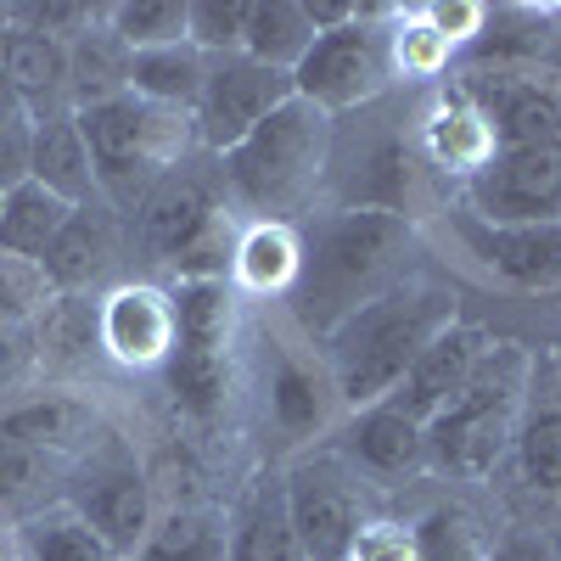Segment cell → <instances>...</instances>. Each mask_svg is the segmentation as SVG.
Wrapping results in <instances>:
<instances>
[{"label": "cell", "mask_w": 561, "mask_h": 561, "mask_svg": "<svg viewBox=\"0 0 561 561\" xmlns=\"http://www.w3.org/2000/svg\"><path fill=\"white\" fill-rule=\"evenodd\" d=\"M415 242V230L404 208H343L332 219H320L304 242L298 280H293V320L309 343H325L348 314L365 304H377L404 280V253Z\"/></svg>", "instance_id": "cell-1"}, {"label": "cell", "mask_w": 561, "mask_h": 561, "mask_svg": "<svg viewBox=\"0 0 561 561\" xmlns=\"http://www.w3.org/2000/svg\"><path fill=\"white\" fill-rule=\"evenodd\" d=\"M449 320H455V298L427 287V280H399L393 293H382L377 304L348 314L337 332L320 343L337 404H348V410L388 404L393 388L404 382V370L415 365V354L427 348Z\"/></svg>", "instance_id": "cell-2"}, {"label": "cell", "mask_w": 561, "mask_h": 561, "mask_svg": "<svg viewBox=\"0 0 561 561\" xmlns=\"http://www.w3.org/2000/svg\"><path fill=\"white\" fill-rule=\"evenodd\" d=\"M325 158H332V113L293 96L242 147L225 152V192L253 214V225H287L314 197Z\"/></svg>", "instance_id": "cell-3"}, {"label": "cell", "mask_w": 561, "mask_h": 561, "mask_svg": "<svg viewBox=\"0 0 561 561\" xmlns=\"http://www.w3.org/2000/svg\"><path fill=\"white\" fill-rule=\"evenodd\" d=\"M73 118L84 129L90 163H96V203H107L113 214H129V219L147 208V197L197 147L192 113H169L140 96H118L107 107H90Z\"/></svg>", "instance_id": "cell-4"}, {"label": "cell", "mask_w": 561, "mask_h": 561, "mask_svg": "<svg viewBox=\"0 0 561 561\" xmlns=\"http://www.w3.org/2000/svg\"><path fill=\"white\" fill-rule=\"evenodd\" d=\"M523 388H528V354L517 343L489 348L478 365V377L466 382V393L427 421V455L438 472L478 483L505 460V449L517 444L523 427Z\"/></svg>", "instance_id": "cell-5"}, {"label": "cell", "mask_w": 561, "mask_h": 561, "mask_svg": "<svg viewBox=\"0 0 561 561\" xmlns=\"http://www.w3.org/2000/svg\"><path fill=\"white\" fill-rule=\"evenodd\" d=\"M377 18H388V7H359L354 23L314 34L309 57L293 68V90L304 102H314L320 113H343L377 102L393 84V28H382Z\"/></svg>", "instance_id": "cell-6"}, {"label": "cell", "mask_w": 561, "mask_h": 561, "mask_svg": "<svg viewBox=\"0 0 561 561\" xmlns=\"http://www.w3.org/2000/svg\"><path fill=\"white\" fill-rule=\"evenodd\" d=\"M68 505L102 534V545L118 561H135L140 545H147V534H152V523H158V500H152V483H147V466H140L113 433L73 466Z\"/></svg>", "instance_id": "cell-7"}, {"label": "cell", "mask_w": 561, "mask_h": 561, "mask_svg": "<svg viewBox=\"0 0 561 561\" xmlns=\"http://www.w3.org/2000/svg\"><path fill=\"white\" fill-rule=\"evenodd\" d=\"M287 517L298 528V545L309 561H348L359 534L370 528L359 472L343 455H304L287 478Z\"/></svg>", "instance_id": "cell-8"}, {"label": "cell", "mask_w": 561, "mask_h": 561, "mask_svg": "<svg viewBox=\"0 0 561 561\" xmlns=\"http://www.w3.org/2000/svg\"><path fill=\"white\" fill-rule=\"evenodd\" d=\"M298 96L293 90V73H280V68H264L242 51H230V57H208V79H203V96H197V147L208 152H230V147H242V140L275 113V107H287Z\"/></svg>", "instance_id": "cell-9"}, {"label": "cell", "mask_w": 561, "mask_h": 561, "mask_svg": "<svg viewBox=\"0 0 561 561\" xmlns=\"http://www.w3.org/2000/svg\"><path fill=\"white\" fill-rule=\"evenodd\" d=\"M466 214L489 225H561V158L494 152L466 174Z\"/></svg>", "instance_id": "cell-10"}, {"label": "cell", "mask_w": 561, "mask_h": 561, "mask_svg": "<svg viewBox=\"0 0 561 561\" xmlns=\"http://www.w3.org/2000/svg\"><path fill=\"white\" fill-rule=\"evenodd\" d=\"M460 96L489 118L494 152H545V158H561V96L545 90L539 79H523V73H494L489 79V73H478Z\"/></svg>", "instance_id": "cell-11"}, {"label": "cell", "mask_w": 561, "mask_h": 561, "mask_svg": "<svg viewBox=\"0 0 561 561\" xmlns=\"http://www.w3.org/2000/svg\"><path fill=\"white\" fill-rule=\"evenodd\" d=\"M102 359L124 370H163L174 354V298L152 280H124L96 304Z\"/></svg>", "instance_id": "cell-12"}, {"label": "cell", "mask_w": 561, "mask_h": 561, "mask_svg": "<svg viewBox=\"0 0 561 561\" xmlns=\"http://www.w3.org/2000/svg\"><path fill=\"white\" fill-rule=\"evenodd\" d=\"M489 348H494V343H489V332H483L478 320H449L444 332L415 354V365L404 370V382L393 388L388 404L427 427L438 410H449V404L466 393V382L478 377V365L489 359Z\"/></svg>", "instance_id": "cell-13"}, {"label": "cell", "mask_w": 561, "mask_h": 561, "mask_svg": "<svg viewBox=\"0 0 561 561\" xmlns=\"http://www.w3.org/2000/svg\"><path fill=\"white\" fill-rule=\"evenodd\" d=\"M466 253L483 270H494L500 280L523 293H556L561 287V225H489L478 214L455 219Z\"/></svg>", "instance_id": "cell-14"}, {"label": "cell", "mask_w": 561, "mask_h": 561, "mask_svg": "<svg viewBox=\"0 0 561 561\" xmlns=\"http://www.w3.org/2000/svg\"><path fill=\"white\" fill-rule=\"evenodd\" d=\"M0 433L79 466L107 438V415L84 393H34V399H18V404L0 410Z\"/></svg>", "instance_id": "cell-15"}, {"label": "cell", "mask_w": 561, "mask_h": 561, "mask_svg": "<svg viewBox=\"0 0 561 561\" xmlns=\"http://www.w3.org/2000/svg\"><path fill=\"white\" fill-rule=\"evenodd\" d=\"M343 460L365 478H382V483H399V478H415L427 472L433 455H427V427L410 421L404 410L393 404H370V410H354L348 427H343Z\"/></svg>", "instance_id": "cell-16"}, {"label": "cell", "mask_w": 561, "mask_h": 561, "mask_svg": "<svg viewBox=\"0 0 561 561\" xmlns=\"http://www.w3.org/2000/svg\"><path fill=\"white\" fill-rule=\"evenodd\" d=\"M0 68H7V84H12V96H18L28 124L73 113V102H68V45L45 39V34H34L12 18V28L0 34Z\"/></svg>", "instance_id": "cell-17"}, {"label": "cell", "mask_w": 561, "mask_h": 561, "mask_svg": "<svg viewBox=\"0 0 561 561\" xmlns=\"http://www.w3.org/2000/svg\"><path fill=\"white\" fill-rule=\"evenodd\" d=\"M113 259H118V214L107 203H84L73 208V219L62 225V237L39 264L57 293H90V287H102Z\"/></svg>", "instance_id": "cell-18"}, {"label": "cell", "mask_w": 561, "mask_h": 561, "mask_svg": "<svg viewBox=\"0 0 561 561\" xmlns=\"http://www.w3.org/2000/svg\"><path fill=\"white\" fill-rule=\"evenodd\" d=\"M219 203H214V192L197 180V174H185V169H174L158 192L147 197V208L135 214V225H140V253H147L152 264H163L169 270V259L185 248L203 230V219L214 214Z\"/></svg>", "instance_id": "cell-19"}, {"label": "cell", "mask_w": 561, "mask_h": 561, "mask_svg": "<svg viewBox=\"0 0 561 561\" xmlns=\"http://www.w3.org/2000/svg\"><path fill=\"white\" fill-rule=\"evenodd\" d=\"M174 298V354L230 359L237 348V287L230 280H180Z\"/></svg>", "instance_id": "cell-20"}, {"label": "cell", "mask_w": 561, "mask_h": 561, "mask_svg": "<svg viewBox=\"0 0 561 561\" xmlns=\"http://www.w3.org/2000/svg\"><path fill=\"white\" fill-rule=\"evenodd\" d=\"M28 180L45 185V192H57V197L73 203V208L96 203V163H90L84 129H79L73 113L34 124V163H28Z\"/></svg>", "instance_id": "cell-21"}, {"label": "cell", "mask_w": 561, "mask_h": 561, "mask_svg": "<svg viewBox=\"0 0 561 561\" xmlns=\"http://www.w3.org/2000/svg\"><path fill=\"white\" fill-rule=\"evenodd\" d=\"M332 404H337V388L325 377V365H309L287 348L275 354V365H270V421L280 433L314 438L325 421H332Z\"/></svg>", "instance_id": "cell-22"}, {"label": "cell", "mask_w": 561, "mask_h": 561, "mask_svg": "<svg viewBox=\"0 0 561 561\" xmlns=\"http://www.w3.org/2000/svg\"><path fill=\"white\" fill-rule=\"evenodd\" d=\"M208 79V57L197 51L192 39L180 45H158V51H129V96L169 107V113H197Z\"/></svg>", "instance_id": "cell-23"}, {"label": "cell", "mask_w": 561, "mask_h": 561, "mask_svg": "<svg viewBox=\"0 0 561 561\" xmlns=\"http://www.w3.org/2000/svg\"><path fill=\"white\" fill-rule=\"evenodd\" d=\"M68 478H73L68 460L0 433V511H7V517L23 523V517H34V511L68 500Z\"/></svg>", "instance_id": "cell-24"}, {"label": "cell", "mask_w": 561, "mask_h": 561, "mask_svg": "<svg viewBox=\"0 0 561 561\" xmlns=\"http://www.w3.org/2000/svg\"><path fill=\"white\" fill-rule=\"evenodd\" d=\"M7 545H12V561H118L102 545V534L90 528L68 500L34 511V517H23Z\"/></svg>", "instance_id": "cell-25"}, {"label": "cell", "mask_w": 561, "mask_h": 561, "mask_svg": "<svg viewBox=\"0 0 561 561\" xmlns=\"http://www.w3.org/2000/svg\"><path fill=\"white\" fill-rule=\"evenodd\" d=\"M304 242L293 237V225H248L237 237V259H230V287H242L253 298H287L298 280Z\"/></svg>", "instance_id": "cell-26"}, {"label": "cell", "mask_w": 561, "mask_h": 561, "mask_svg": "<svg viewBox=\"0 0 561 561\" xmlns=\"http://www.w3.org/2000/svg\"><path fill=\"white\" fill-rule=\"evenodd\" d=\"M230 561H309L298 545V528L287 517V489L280 478H264L253 500L242 505L237 528H230Z\"/></svg>", "instance_id": "cell-27"}, {"label": "cell", "mask_w": 561, "mask_h": 561, "mask_svg": "<svg viewBox=\"0 0 561 561\" xmlns=\"http://www.w3.org/2000/svg\"><path fill=\"white\" fill-rule=\"evenodd\" d=\"M118 96H129V51L102 23L79 45H68V102H73V113H90V107H107Z\"/></svg>", "instance_id": "cell-28"}, {"label": "cell", "mask_w": 561, "mask_h": 561, "mask_svg": "<svg viewBox=\"0 0 561 561\" xmlns=\"http://www.w3.org/2000/svg\"><path fill=\"white\" fill-rule=\"evenodd\" d=\"M314 45V23L304 0H248V28H242V57L293 73Z\"/></svg>", "instance_id": "cell-29"}, {"label": "cell", "mask_w": 561, "mask_h": 561, "mask_svg": "<svg viewBox=\"0 0 561 561\" xmlns=\"http://www.w3.org/2000/svg\"><path fill=\"white\" fill-rule=\"evenodd\" d=\"M39 365L51 370H90L102 359V332H96V304L84 293H57V304L34 320Z\"/></svg>", "instance_id": "cell-30"}, {"label": "cell", "mask_w": 561, "mask_h": 561, "mask_svg": "<svg viewBox=\"0 0 561 561\" xmlns=\"http://www.w3.org/2000/svg\"><path fill=\"white\" fill-rule=\"evenodd\" d=\"M73 219V203H62L57 192L23 180L18 192L0 197V253H18V259H45L51 242L62 237V225Z\"/></svg>", "instance_id": "cell-31"}, {"label": "cell", "mask_w": 561, "mask_h": 561, "mask_svg": "<svg viewBox=\"0 0 561 561\" xmlns=\"http://www.w3.org/2000/svg\"><path fill=\"white\" fill-rule=\"evenodd\" d=\"M135 561H230V528H219L208 505L158 511V523Z\"/></svg>", "instance_id": "cell-32"}, {"label": "cell", "mask_w": 561, "mask_h": 561, "mask_svg": "<svg viewBox=\"0 0 561 561\" xmlns=\"http://www.w3.org/2000/svg\"><path fill=\"white\" fill-rule=\"evenodd\" d=\"M410 534H415V561H494V550H500L489 523L460 500L433 505Z\"/></svg>", "instance_id": "cell-33"}, {"label": "cell", "mask_w": 561, "mask_h": 561, "mask_svg": "<svg viewBox=\"0 0 561 561\" xmlns=\"http://www.w3.org/2000/svg\"><path fill=\"white\" fill-rule=\"evenodd\" d=\"M427 152H433V163H438V169L478 174V169L494 158V129H489V118H483L472 102L455 96V102L427 124Z\"/></svg>", "instance_id": "cell-34"}, {"label": "cell", "mask_w": 561, "mask_h": 561, "mask_svg": "<svg viewBox=\"0 0 561 561\" xmlns=\"http://www.w3.org/2000/svg\"><path fill=\"white\" fill-rule=\"evenodd\" d=\"M107 28L124 39V51H158L185 39V0H118L107 7Z\"/></svg>", "instance_id": "cell-35"}, {"label": "cell", "mask_w": 561, "mask_h": 561, "mask_svg": "<svg viewBox=\"0 0 561 561\" xmlns=\"http://www.w3.org/2000/svg\"><path fill=\"white\" fill-rule=\"evenodd\" d=\"M511 455H517L528 489L561 494V410H534V415H523Z\"/></svg>", "instance_id": "cell-36"}, {"label": "cell", "mask_w": 561, "mask_h": 561, "mask_svg": "<svg viewBox=\"0 0 561 561\" xmlns=\"http://www.w3.org/2000/svg\"><path fill=\"white\" fill-rule=\"evenodd\" d=\"M51 304H57V287L39 259L0 253V325H34Z\"/></svg>", "instance_id": "cell-37"}, {"label": "cell", "mask_w": 561, "mask_h": 561, "mask_svg": "<svg viewBox=\"0 0 561 561\" xmlns=\"http://www.w3.org/2000/svg\"><path fill=\"white\" fill-rule=\"evenodd\" d=\"M242 28H248V0H185V39L203 57L242 51Z\"/></svg>", "instance_id": "cell-38"}, {"label": "cell", "mask_w": 561, "mask_h": 561, "mask_svg": "<svg viewBox=\"0 0 561 561\" xmlns=\"http://www.w3.org/2000/svg\"><path fill=\"white\" fill-rule=\"evenodd\" d=\"M12 18L57 45H79L90 28L107 23V7H79V0H45V7H12Z\"/></svg>", "instance_id": "cell-39"}, {"label": "cell", "mask_w": 561, "mask_h": 561, "mask_svg": "<svg viewBox=\"0 0 561 561\" xmlns=\"http://www.w3.org/2000/svg\"><path fill=\"white\" fill-rule=\"evenodd\" d=\"M34 370H39L34 325H0V393H18Z\"/></svg>", "instance_id": "cell-40"}, {"label": "cell", "mask_w": 561, "mask_h": 561, "mask_svg": "<svg viewBox=\"0 0 561 561\" xmlns=\"http://www.w3.org/2000/svg\"><path fill=\"white\" fill-rule=\"evenodd\" d=\"M28 163H34V124L28 118L0 124V197L28 180Z\"/></svg>", "instance_id": "cell-41"}, {"label": "cell", "mask_w": 561, "mask_h": 561, "mask_svg": "<svg viewBox=\"0 0 561 561\" xmlns=\"http://www.w3.org/2000/svg\"><path fill=\"white\" fill-rule=\"evenodd\" d=\"M348 561H415V534L399 528V523H377V517H370V528L359 534Z\"/></svg>", "instance_id": "cell-42"}, {"label": "cell", "mask_w": 561, "mask_h": 561, "mask_svg": "<svg viewBox=\"0 0 561 561\" xmlns=\"http://www.w3.org/2000/svg\"><path fill=\"white\" fill-rule=\"evenodd\" d=\"M494 561H556V550L545 539H505L494 550Z\"/></svg>", "instance_id": "cell-43"}, {"label": "cell", "mask_w": 561, "mask_h": 561, "mask_svg": "<svg viewBox=\"0 0 561 561\" xmlns=\"http://www.w3.org/2000/svg\"><path fill=\"white\" fill-rule=\"evenodd\" d=\"M12 118H23V107H18L12 84H7V68H0V124H12Z\"/></svg>", "instance_id": "cell-44"}, {"label": "cell", "mask_w": 561, "mask_h": 561, "mask_svg": "<svg viewBox=\"0 0 561 561\" xmlns=\"http://www.w3.org/2000/svg\"><path fill=\"white\" fill-rule=\"evenodd\" d=\"M12 28V7H0V34H7Z\"/></svg>", "instance_id": "cell-45"}, {"label": "cell", "mask_w": 561, "mask_h": 561, "mask_svg": "<svg viewBox=\"0 0 561 561\" xmlns=\"http://www.w3.org/2000/svg\"><path fill=\"white\" fill-rule=\"evenodd\" d=\"M0 561H12V545L7 539H0Z\"/></svg>", "instance_id": "cell-46"}, {"label": "cell", "mask_w": 561, "mask_h": 561, "mask_svg": "<svg viewBox=\"0 0 561 561\" xmlns=\"http://www.w3.org/2000/svg\"><path fill=\"white\" fill-rule=\"evenodd\" d=\"M550 550H556V561H561V534H556V545H550Z\"/></svg>", "instance_id": "cell-47"}]
</instances>
